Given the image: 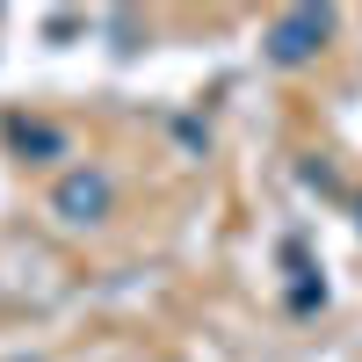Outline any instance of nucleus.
Returning a JSON list of instances; mask_svg holds the SVG:
<instances>
[{
  "label": "nucleus",
  "instance_id": "3",
  "mask_svg": "<svg viewBox=\"0 0 362 362\" xmlns=\"http://www.w3.org/2000/svg\"><path fill=\"white\" fill-rule=\"evenodd\" d=\"M15 145H22V153H58V131H44V124H15Z\"/></svg>",
  "mask_w": 362,
  "mask_h": 362
},
{
  "label": "nucleus",
  "instance_id": "2",
  "mask_svg": "<svg viewBox=\"0 0 362 362\" xmlns=\"http://www.w3.org/2000/svg\"><path fill=\"white\" fill-rule=\"evenodd\" d=\"M58 210H66L73 225L102 218V210H109V181H102V174H73V181H58Z\"/></svg>",
  "mask_w": 362,
  "mask_h": 362
},
{
  "label": "nucleus",
  "instance_id": "1",
  "mask_svg": "<svg viewBox=\"0 0 362 362\" xmlns=\"http://www.w3.org/2000/svg\"><path fill=\"white\" fill-rule=\"evenodd\" d=\"M326 29H334V15H326V8H297V15H283V22H276V37H268V58H276V66H297V58H312V51L326 44Z\"/></svg>",
  "mask_w": 362,
  "mask_h": 362
}]
</instances>
